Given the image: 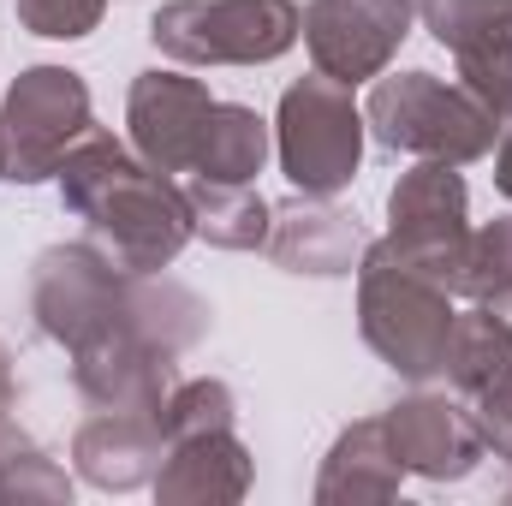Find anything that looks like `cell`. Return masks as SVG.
Segmentation results:
<instances>
[{"mask_svg": "<svg viewBox=\"0 0 512 506\" xmlns=\"http://www.w3.org/2000/svg\"><path fill=\"white\" fill-rule=\"evenodd\" d=\"M60 203L108 245L126 274H161L191 239V203L173 173L131 155L114 131L90 126L60 161Z\"/></svg>", "mask_w": 512, "mask_h": 506, "instance_id": "1", "label": "cell"}, {"mask_svg": "<svg viewBox=\"0 0 512 506\" xmlns=\"http://www.w3.org/2000/svg\"><path fill=\"white\" fill-rule=\"evenodd\" d=\"M453 292L405 268L387 245H364L358 262V328L364 346L382 358L393 376L429 381L447 370V340H453Z\"/></svg>", "mask_w": 512, "mask_h": 506, "instance_id": "2", "label": "cell"}, {"mask_svg": "<svg viewBox=\"0 0 512 506\" xmlns=\"http://www.w3.org/2000/svg\"><path fill=\"white\" fill-rule=\"evenodd\" d=\"M364 126L399 155L453 161V167L483 161L501 137V120L465 84H447L435 72H382L364 102Z\"/></svg>", "mask_w": 512, "mask_h": 506, "instance_id": "3", "label": "cell"}, {"mask_svg": "<svg viewBox=\"0 0 512 506\" xmlns=\"http://www.w3.org/2000/svg\"><path fill=\"white\" fill-rule=\"evenodd\" d=\"M364 131L370 126H364V108L352 102V84H340L328 72L298 78L274 114L280 173L292 179L298 197H340L358 179Z\"/></svg>", "mask_w": 512, "mask_h": 506, "instance_id": "4", "label": "cell"}, {"mask_svg": "<svg viewBox=\"0 0 512 506\" xmlns=\"http://www.w3.org/2000/svg\"><path fill=\"white\" fill-rule=\"evenodd\" d=\"M304 36L292 0H167L149 42L179 66H268Z\"/></svg>", "mask_w": 512, "mask_h": 506, "instance_id": "5", "label": "cell"}, {"mask_svg": "<svg viewBox=\"0 0 512 506\" xmlns=\"http://www.w3.org/2000/svg\"><path fill=\"white\" fill-rule=\"evenodd\" d=\"M387 251L441 292L465 298V268H471V203L465 179L453 161H417L399 173L387 191Z\"/></svg>", "mask_w": 512, "mask_h": 506, "instance_id": "6", "label": "cell"}, {"mask_svg": "<svg viewBox=\"0 0 512 506\" xmlns=\"http://www.w3.org/2000/svg\"><path fill=\"white\" fill-rule=\"evenodd\" d=\"M131 280L137 274L96 245H48L30 268V316L54 346L78 352L114 328H131Z\"/></svg>", "mask_w": 512, "mask_h": 506, "instance_id": "7", "label": "cell"}, {"mask_svg": "<svg viewBox=\"0 0 512 506\" xmlns=\"http://www.w3.org/2000/svg\"><path fill=\"white\" fill-rule=\"evenodd\" d=\"M96 126L90 120V84L72 66H30L0 102V179L6 185H42L60 173L66 149Z\"/></svg>", "mask_w": 512, "mask_h": 506, "instance_id": "8", "label": "cell"}, {"mask_svg": "<svg viewBox=\"0 0 512 506\" xmlns=\"http://www.w3.org/2000/svg\"><path fill=\"white\" fill-rule=\"evenodd\" d=\"M417 0H310L304 6V42L316 72L340 84H376L399 42L411 36Z\"/></svg>", "mask_w": 512, "mask_h": 506, "instance_id": "9", "label": "cell"}, {"mask_svg": "<svg viewBox=\"0 0 512 506\" xmlns=\"http://www.w3.org/2000/svg\"><path fill=\"white\" fill-rule=\"evenodd\" d=\"M179 352L137 334V328H114L90 346L72 352V381L96 411H149L161 417L167 393L179 387Z\"/></svg>", "mask_w": 512, "mask_h": 506, "instance_id": "10", "label": "cell"}, {"mask_svg": "<svg viewBox=\"0 0 512 506\" xmlns=\"http://www.w3.org/2000/svg\"><path fill=\"white\" fill-rule=\"evenodd\" d=\"M209 114H215V96H209L203 78L155 66V72H143L131 84V102H126L131 149L161 173H197V149H203Z\"/></svg>", "mask_w": 512, "mask_h": 506, "instance_id": "11", "label": "cell"}, {"mask_svg": "<svg viewBox=\"0 0 512 506\" xmlns=\"http://www.w3.org/2000/svg\"><path fill=\"white\" fill-rule=\"evenodd\" d=\"M387 435H393V453L411 477H429V483H459L477 471L483 459V435L465 411V399H447V393H411L387 411Z\"/></svg>", "mask_w": 512, "mask_h": 506, "instance_id": "12", "label": "cell"}, {"mask_svg": "<svg viewBox=\"0 0 512 506\" xmlns=\"http://www.w3.org/2000/svg\"><path fill=\"white\" fill-rule=\"evenodd\" d=\"M155 495L167 506H221L251 495V453L233 429H203V435H179L161 453L155 471Z\"/></svg>", "mask_w": 512, "mask_h": 506, "instance_id": "13", "label": "cell"}, {"mask_svg": "<svg viewBox=\"0 0 512 506\" xmlns=\"http://www.w3.org/2000/svg\"><path fill=\"white\" fill-rule=\"evenodd\" d=\"M161 453H167V435H161V417H149V411H96L72 435L78 477L96 483V489H143V483H155Z\"/></svg>", "mask_w": 512, "mask_h": 506, "instance_id": "14", "label": "cell"}, {"mask_svg": "<svg viewBox=\"0 0 512 506\" xmlns=\"http://www.w3.org/2000/svg\"><path fill=\"white\" fill-rule=\"evenodd\" d=\"M364 227L340 209H328V197H298L286 209H274V233L268 256L292 274H358L364 262Z\"/></svg>", "mask_w": 512, "mask_h": 506, "instance_id": "15", "label": "cell"}, {"mask_svg": "<svg viewBox=\"0 0 512 506\" xmlns=\"http://www.w3.org/2000/svg\"><path fill=\"white\" fill-rule=\"evenodd\" d=\"M399 453H393V435H387V417H364L352 423L334 453L322 459V477H316V501L322 506H358V501H393L399 495Z\"/></svg>", "mask_w": 512, "mask_h": 506, "instance_id": "16", "label": "cell"}, {"mask_svg": "<svg viewBox=\"0 0 512 506\" xmlns=\"http://www.w3.org/2000/svg\"><path fill=\"white\" fill-rule=\"evenodd\" d=\"M191 203V233L221 245V251H268L274 233V209L256 197L251 185H221V179H191L185 185Z\"/></svg>", "mask_w": 512, "mask_h": 506, "instance_id": "17", "label": "cell"}, {"mask_svg": "<svg viewBox=\"0 0 512 506\" xmlns=\"http://www.w3.org/2000/svg\"><path fill=\"white\" fill-rule=\"evenodd\" d=\"M268 161V120L239 102H215L203 149H197V179H221V185H251Z\"/></svg>", "mask_w": 512, "mask_h": 506, "instance_id": "18", "label": "cell"}, {"mask_svg": "<svg viewBox=\"0 0 512 506\" xmlns=\"http://www.w3.org/2000/svg\"><path fill=\"white\" fill-rule=\"evenodd\" d=\"M417 18L429 24V36L441 48L465 54V48H477V42L512 30V0H423Z\"/></svg>", "mask_w": 512, "mask_h": 506, "instance_id": "19", "label": "cell"}, {"mask_svg": "<svg viewBox=\"0 0 512 506\" xmlns=\"http://www.w3.org/2000/svg\"><path fill=\"white\" fill-rule=\"evenodd\" d=\"M239 417V399L227 381H179L161 405V435L179 441V435H203V429H233Z\"/></svg>", "mask_w": 512, "mask_h": 506, "instance_id": "20", "label": "cell"}, {"mask_svg": "<svg viewBox=\"0 0 512 506\" xmlns=\"http://www.w3.org/2000/svg\"><path fill=\"white\" fill-rule=\"evenodd\" d=\"M453 60H459V84H465L495 120H512V30L477 42V48H465V54H453Z\"/></svg>", "mask_w": 512, "mask_h": 506, "instance_id": "21", "label": "cell"}, {"mask_svg": "<svg viewBox=\"0 0 512 506\" xmlns=\"http://www.w3.org/2000/svg\"><path fill=\"white\" fill-rule=\"evenodd\" d=\"M0 501H72V483L48 453H36L24 435H12L0 453Z\"/></svg>", "mask_w": 512, "mask_h": 506, "instance_id": "22", "label": "cell"}, {"mask_svg": "<svg viewBox=\"0 0 512 506\" xmlns=\"http://www.w3.org/2000/svg\"><path fill=\"white\" fill-rule=\"evenodd\" d=\"M512 286V215L507 221H489L471 233V268H465V298H489V292H507Z\"/></svg>", "mask_w": 512, "mask_h": 506, "instance_id": "23", "label": "cell"}, {"mask_svg": "<svg viewBox=\"0 0 512 506\" xmlns=\"http://www.w3.org/2000/svg\"><path fill=\"white\" fill-rule=\"evenodd\" d=\"M108 0H18V24L30 36H54V42H78L102 24Z\"/></svg>", "mask_w": 512, "mask_h": 506, "instance_id": "24", "label": "cell"}, {"mask_svg": "<svg viewBox=\"0 0 512 506\" xmlns=\"http://www.w3.org/2000/svg\"><path fill=\"white\" fill-rule=\"evenodd\" d=\"M465 411H471V423L483 435V453H495V459L512 465V376L495 381V387H483V393H471Z\"/></svg>", "mask_w": 512, "mask_h": 506, "instance_id": "25", "label": "cell"}, {"mask_svg": "<svg viewBox=\"0 0 512 506\" xmlns=\"http://www.w3.org/2000/svg\"><path fill=\"white\" fill-rule=\"evenodd\" d=\"M495 191L512 203V120H501V137H495Z\"/></svg>", "mask_w": 512, "mask_h": 506, "instance_id": "26", "label": "cell"}, {"mask_svg": "<svg viewBox=\"0 0 512 506\" xmlns=\"http://www.w3.org/2000/svg\"><path fill=\"white\" fill-rule=\"evenodd\" d=\"M483 310H489L495 322H507V328H512V286H507V292H489V298H483Z\"/></svg>", "mask_w": 512, "mask_h": 506, "instance_id": "27", "label": "cell"}, {"mask_svg": "<svg viewBox=\"0 0 512 506\" xmlns=\"http://www.w3.org/2000/svg\"><path fill=\"white\" fill-rule=\"evenodd\" d=\"M12 411V358H6V346H0V417Z\"/></svg>", "mask_w": 512, "mask_h": 506, "instance_id": "28", "label": "cell"}, {"mask_svg": "<svg viewBox=\"0 0 512 506\" xmlns=\"http://www.w3.org/2000/svg\"><path fill=\"white\" fill-rule=\"evenodd\" d=\"M6 441H12V423H6V417H0V453H6Z\"/></svg>", "mask_w": 512, "mask_h": 506, "instance_id": "29", "label": "cell"}, {"mask_svg": "<svg viewBox=\"0 0 512 506\" xmlns=\"http://www.w3.org/2000/svg\"><path fill=\"white\" fill-rule=\"evenodd\" d=\"M417 12H423V0H417Z\"/></svg>", "mask_w": 512, "mask_h": 506, "instance_id": "30", "label": "cell"}]
</instances>
